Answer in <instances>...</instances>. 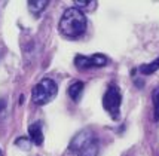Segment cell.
<instances>
[{"label":"cell","mask_w":159,"mask_h":156,"mask_svg":"<svg viewBox=\"0 0 159 156\" xmlns=\"http://www.w3.org/2000/svg\"><path fill=\"white\" fill-rule=\"evenodd\" d=\"M153 109H155V121H159V86L152 92Z\"/></svg>","instance_id":"cell-10"},{"label":"cell","mask_w":159,"mask_h":156,"mask_svg":"<svg viewBox=\"0 0 159 156\" xmlns=\"http://www.w3.org/2000/svg\"><path fill=\"white\" fill-rule=\"evenodd\" d=\"M120 103H122V95L119 88L115 83H110L107 86V91L103 97V106L106 112L110 115L111 119H118L120 113Z\"/></svg>","instance_id":"cell-4"},{"label":"cell","mask_w":159,"mask_h":156,"mask_svg":"<svg viewBox=\"0 0 159 156\" xmlns=\"http://www.w3.org/2000/svg\"><path fill=\"white\" fill-rule=\"evenodd\" d=\"M75 3H76L77 9H79V7H86V6H89V5L95 3V2H92V0H75Z\"/></svg>","instance_id":"cell-12"},{"label":"cell","mask_w":159,"mask_h":156,"mask_svg":"<svg viewBox=\"0 0 159 156\" xmlns=\"http://www.w3.org/2000/svg\"><path fill=\"white\" fill-rule=\"evenodd\" d=\"M83 86H85V85H83V82L76 80V82H73V83L69 86V89H67L69 97L75 103H77L79 100H80V95H82V92H83Z\"/></svg>","instance_id":"cell-7"},{"label":"cell","mask_w":159,"mask_h":156,"mask_svg":"<svg viewBox=\"0 0 159 156\" xmlns=\"http://www.w3.org/2000/svg\"><path fill=\"white\" fill-rule=\"evenodd\" d=\"M156 70H159V58L158 60H155V61L149 62V64H143L141 67H140V71H141V75H153Z\"/></svg>","instance_id":"cell-9"},{"label":"cell","mask_w":159,"mask_h":156,"mask_svg":"<svg viewBox=\"0 0 159 156\" xmlns=\"http://www.w3.org/2000/svg\"><path fill=\"white\" fill-rule=\"evenodd\" d=\"M28 135L30 140L34 143L36 146L43 144V134H42V125L40 123H33L28 126Z\"/></svg>","instance_id":"cell-6"},{"label":"cell","mask_w":159,"mask_h":156,"mask_svg":"<svg viewBox=\"0 0 159 156\" xmlns=\"http://www.w3.org/2000/svg\"><path fill=\"white\" fill-rule=\"evenodd\" d=\"M15 144H16L20 149H24V150H28V149H30V141H28V138H24V137L16 138Z\"/></svg>","instance_id":"cell-11"},{"label":"cell","mask_w":159,"mask_h":156,"mask_svg":"<svg viewBox=\"0 0 159 156\" xmlns=\"http://www.w3.org/2000/svg\"><path fill=\"white\" fill-rule=\"evenodd\" d=\"M86 30V16L80 9L69 7L60 20V31L70 39L80 37Z\"/></svg>","instance_id":"cell-1"},{"label":"cell","mask_w":159,"mask_h":156,"mask_svg":"<svg viewBox=\"0 0 159 156\" xmlns=\"http://www.w3.org/2000/svg\"><path fill=\"white\" fill-rule=\"evenodd\" d=\"M98 149L100 140L91 129H83L77 132L70 141V150L76 156H97Z\"/></svg>","instance_id":"cell-2"},{"label":"cell","mask_w":159,"mask_h":156,"mask_svg":"<svg viewBox=\"0 0 159 156\" xmlns=\"http://www.w3.org/2000/svg\"><path fill=\"white\" fill-rule=\"evenodd\" d=\"M48 3H49L48 0H28L27 7H28V11H30L31 14L39 15L45 7L48 6Z\"/></svg>","instance_id":"cell-8"},{"label":"cell","mask_w":159,"mask_h":156,"mask_svg":"<svg viewBox=\"0 0 159 156\" xmlns=\"http://www.w3.org/2000/svg\"><path fill=\"white\" fill-rule=\"evenodd\" d=\"M0 156H3V153H2V150H0Z\"/></svg>","instance_id":"cell-13"},{"label":"cell","mask_w":159,"mask_h":156,"mask_svg":"<svg viewBox=\"0 0 159 156\" xmlns=\"http://www.w3.org/2000/svg\"><path fill=\"white\" fill-rule=\"evenodd\" d=\"M57 92H58V86L57 83L51 77H45L42 79L37 85H36L33 91H31V98L33 103L37 106H45L49 101H52L55 98Z\"/></svg>","instance_id":"cell-3"},{"label":"cell","mask_w":159,"mask_h":156,"mask_svg":"<svg viewBox=\"0 0 159 156\" xmlns=\"http://www.w3.org/2000/svg\"><path fill=\"white\" fill-rule=\"evenodd\" d=\"M109 64V58L103 54H94L89 57H83V55H77L75 58V66L79 70H86V68H94V67H104Z\"/></svg>","instance_id":"cell-5"}]
</instances>
